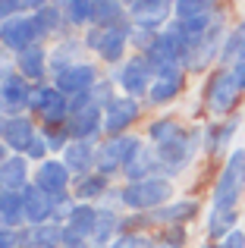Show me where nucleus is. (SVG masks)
I'll use <instances>...</instances> for the list:
<instances>
[{
    "label": "nucleus",
    "instance_id": "obj_18",
    "mask_svg": "<svg viewBox=\"0 0 245 248\" xmlns=\"http://www.w3.org/2000/svg\"><path fill=\"white\" fill-rule=\"evenodd\" d=\"M82 50H85V44H82V38H76V35H66V38H60V41H54V47H47L50 79H57V76L66 73L69 66H76V63L85 60Z\"/></svg>",
    "mask_w": 245,
    "mask_h": 248
},
{
    "label": "nucleus",
    "instance_id": "obj_1",
    "mask_svg": "<svg viewBox=\"0 0 245 248\" xmlns=\"http://www.w3.org/2000/svg\"><path fill=\"white\" fill-rule=\"evenodd\" d=\"M245 195V148H233L223 160L220 173L214 179L211 192V207L220 211H239V201Z\"/></svg>",
    "mask_w": 245,
    "mask_h": 248
},
{
    "label": "nucleus",
    "instance_id": "obj_53",
    "mask_svg": "<svg viewBox=\"0 0 245 248\" xmlns=\"http://www.w3.org/2000/svg\"><path fill=\"white\" fill-rule=\"evenodd\" d=\"M54 248H57V245H54Z\"/></svg>",
    "mask_w": 245,
    "mask_h": 248
},
{
    "label": "nucleus",
    "instance_id": "obj_10",
    "mask_svg": "<svg viewBox=\"0 0 245 248\" xmlns=\"http://www.w3.org/2000/svg\"><path fill=\"white\" fill-rule=\"evenodd\" d=\"M141 116V101L126 94H117L104 107V139H117V135H129V129L138 123Z\"/></svg>",
    "mask_w": 245,
    "mask_h": 248
},
{
    "label": "nucleus",
    "instance_id": "obj_23",
    "mask_svg": "<svg viewBox=\"0 0 245 248\" xmlns=\"http://www.w3.org/2000/svg\"><path fill=\"white\" fill-rule=\"evenodd\" d=\"M31 160L25 154H10L0 164V192H22L25 186H31Z\"/></svg>",
    "mask_w": 245,
    "mask_h": 248
},
{
    "label": "nucleus",
    "instance_id": "obj_15",
    "mask_svg": "<svg viewBox=\"0 0 245 248\" xmlns=\"http://www.w3.org/2000/svg\"><path fill=\"white\" fill-rule=\"evenodd\" d=\"M185 79H189V73H185L183 66L164 69V73H157V79H154V85H151V91H148L145 101L151 104V107H167V104H173L179 94H183Z\"/></svg>",
    "mask_w": 245,
    "mask_h": 248
},
{
    "label": "nucleus",
    "instance_id": "obj_13",
    "mask_svg": "<svg viewBox=\"0 0 245 248\" xmlns=\"http://www.w3.org/2000/svg\"><path fill=\"white\" fill-rule=\"evenodd\" d=\"M126 10L135 29L164 31L173 22V3H167V0H132V3H126Z\"/></svg>",
    "mask_w": 245,
    "mask_h": 248
},
{
    "label": "nucleus",
    "instance_id": "obj_32",
    "mask_svg": "<svg viewBox=\"0 0 245 248\" xmlns=\"http://www.w3.org/2000/svg\"><path fill=\"white\" fill-rule=\"evenodd\" d=\"M239 226V211H220L211 207L208 211V242H220Z\"/></svg>",
    "mask_w": 245,
    "mask_h": 248
},
{
    "label": "nucleus",
    "instance_id": "obj_51",
    "mask_svg": "<svg viewBox=\"0 0 245 248\" xmlns=\"http://www.w3.org/2000/svg\"><path fill=\"white\" fill-rule=\"evenodd\" d=\"M198 248H220V245H217V242H201Z\"/></svg>",
    "mask_w": 245,
    "mask_h": 248
},
{
    "label": "nucleus",
    "instance_id": "obj_7",
    "mask_svg": "<svg viewBox=\"0 0 245 248\" xmlns=\"http://www.w3.org/2000/svg\"><path fill=\"white\" fill-rule=\"evenodd\" d=\"M29 113L38 116L41 126H66V120H69V97L63 94V91H57L50 82L35 85Z\"/></svg>",
    "mask_w": 245,
    "mask_h": 248
},
{
    "label": "nucleus",
    "instance_id": "obj_12",
    "mask_svg": "<svg viewBox=\"0 0 245 248\" xmlns=\"http://www.w3.org/2000/svg\"><path fill=\"white\" fill-rule=\"evenodd\" d=\"M98 82H101V69H98L94 60H82V63H76V66H69L66 73H60L57 79H50V85H54L57 91H63L69 101L79 97V94H88Z\"/></svg>",
    "mask_w": 245,
    "mask_h": 248
},
{
    "label": "nucleus",
    "instance_id": "obj_22",
    "mask_svg": "<svg viewBox=\"0 0 245 248\" xmlns=\"http://www.w3.org/2000/svg\"><path fill=\"white\" fill-rule=\"evenodd\" d=\"M35 25H38V35H41V41L44 38H66L69 35V25H66V19H63V10H60V3H44V0H35Z\"/></svg>",
    "mask_w": 245,
    "mask_h": 248
},
{
    "label": "nucleus",
    "instance_id": "obj_3",
    "mask_svg": "<svg viewBox=\"0 0 245 248\" xmlns=\"http://www.w3.org/2000/svg\"><path fill=\"white\" fill-rule=\"evenodd\" d=\"M242 94L245 91L233 82V73L217 66L214 73H208V82H204V110L211 113V120L236 116V107H239Z\"/></svg>",
    "mask_w": 245,
    "mask_h": 248
},
{
    "label": "nucleus",
    "instance_id": "obj_46",
    "mask_svg": "<svg viewBox=\"0 0 245 248\" xmlns=\"http://www.w3.org/2000/svg\"><path fill=\"white\" fill-rule=\"evenodd\" d=\"M230 73H233V82L245 91V60H239L236 66H230Z\"/></svg>",
    "mask_w": 245,
    "mask_h": 248
},
{
    "label": "nucleus",
    "instance_id": "obj_20",
    "mask_svg": "<svg viewBox=\"0 0 245 248\" xmlns=\"http://www.w3.org/2000/svg\"><path fill=\"white\" fill-rule=\"evenodd\" d=\"M22 207H25V226L54 223V198L47 192H41L35 182L22 188Z\"/></svg>",
    "mask_w": 245,
    "mask_h": 248
},
{
    "label": "nucleus",
    "instance_id": "obj_5",
    "mask_svg": "<svg viewBox=\"0 0 245 248\" xmlns=\"http://www.w3.org/2000/svg\"><path fill=\"white\" fill-rule=\"evenodd\" d=\"M198 148H204V129H189V135L173 145H164V148H154L157 151V160H160V176L173 179V176L185 173L195 160Z\"/></svg>",
    "mask_w": 245,
    "mask_h": 248
},
{
    "label": "nucleus",
    "instance_id": "obj_42",
    "mask_svg": "<svg viewBox=\"0 0 245 248\" xmlns=\"http://www.w3.org/2000/svg\"><path fill=\"white\" fill-rule=\"evenodd\" d=\"M101 41H104V29H85V35H82V44H85V50H92V54H98L101 50Z\"/></svg>",
    "mask_w": 245,
    "mask_h": 248
},
{
    "label": "nucleus",
    "instance_id": "obj_35",
    "mask_svg": "<svg viewBox=\"0 0 245 248\" xmlns=\"http://www.w3.org/2000/svg\"><path fill=\"white\" fill-rule=\"evenodd\" d=\"M0 226H3V230H22V226H25L22 192H3V207H0Z\"/></svg>",
    "mask_w": 245,
    "mask_h": 248
},
{
    "label": "nucleus",
    "instance_id": "obj_45",
    "mask_svg": "<svg viewBox=\"0 0 245 248\" xmlns=\"http://www.w3.org/2000/svg\"><path fill=\"white\" fill-rule=\"evenodd\" d=\"M60 248H92V242H85V239H76V236H69V232H66V226H63Z\"/></svg>",
    "mask_w": 245,
    "mask_h": 248
},
{
    "label": "nucleus",
    "instance_id": "obj_27",
    "mask_svg": "<svg viewBox=\"0 0 245 248\" xmlns=\"http://www.w3.org/2000/svg\"><path fill=\"white\" fill-rule=\"evenodd\" d=\"M122 176H126V182H141V179H151V176H160L157 151L145 141V145L132 154V160L122 167Z\"/></svg>",
    "mask_w": 245,
    "mask_h": 248
},
{
    "label": "nucleus",
    "instance_id": "obj_30",
    "mask_svg": "<svg viewBox=\"0 0 245 248\" xmlns=\"http://www.w3.org/2000/svg\"><path fill=\"white\" fill-rule=\"evenodd\" d=\"M94 223H98V204H79V207L73 211V217H69L63 226H66V232H69V236L92 242Z\"/></svg>",
    "mask_w": 245,
    "mask_h": 248
},
{
    "label": "nucleus",
    "instance_id": "obj_14",
    "mask_svg": "<svg viewBox=\"0 0 245 248\" xmlns=\"http://www.w3.org/2000/svg\"><path fill=\"white\" fill-rule=\"evenodd\" d=\"M73 179L76 176L66 170L60 157H50L44 160V164L35 167V176H31V182H35L41 192H47L50 198H63V195H73Z\"/></svg>",
    "mask_w": 245,
    "mask_h": 248
},
{
    "label": "nucleus",
    "instance_id": "obj_19",
    "mask_svg": "<svg viewBox=\"0 0 245 248\" xmlns=\"http://www.w3.org/2000/svg\"><path fill=\"white\" fill-rule=\"evenodd\" d=\"M239 132V116H227V120H211L204 126V154L220 157V154L233 151V135Z\"/></svg>",
    "mask_w": 245,
    "mask_h": 248
},
{
    "label": "nucleus",
    "instance_id": "obj_33",
    "mask_svg": "<svg viewBox=\"0 0 245 248\" xmlns=\"http://www.w3.org/2000/svg\"><path fill=\"white\" fill-rule=\"evenodd\" d=\"M217 13L214 0H176L173 3V22H195Z\"/></svg>",
    "mask_w": 245,
    "mask_h": 248
},
{
    "label": "nucleus",
    "instance_id": "obj_25",
    "mask_svg": "<svg viewBox=\"0 0 245 248\" xmlns=\"http://www.w3.org/2000/svg\"><path fill=\"white\" fill-rule=\"evenodd\" d=\"M198 201L195 198H183V201H170L167 207H160V211L148 214V223L154 226H185L192 217L198 214Z\"/></svg>",
    "mask_w": 245,
    "mask_h": 248
},
{
    "label": "nucleus",
    "instance_id": "obj_44",
    "mask_svg": "<svg viewBox=\"0 0 245 248\" xmlns=\"http://www.w3.org/2000/svg\"><path fill=\"white\" fill-rule=\"evenodd\" d=\"M19 230H3L0 226V248H19Z\"/></svg>",
    "mask_w": 245,
    "mask_h": 248
},
{
    "label": "nucleus",
    "instance_id": "obj_31",
    "mask_svg": "<svg viewBox=\"0 0 245 248\" xmlns=\"http://www.w3.org/2000/svg\"><path fill=\"white\" fill-rule=\"evenodd\" d=\"M126 19H129L126 3H120V0H94V19H92L94 29H113V25L126 22Z\"/></svg>",
    "mask_w": 245,
    "mask_h": 248
},
{
    "label": "nucleus",
    "instance_id": "obj_40",
    "mask_svg": "<svg viewBox=\"0 0 245 248\" xmlns=\"http://www.w3.org/2000/svg\"><path fill=\"white\" fill-rule=\"evenodd\" d=\"M157 38V31H148V29H135L132 25V38H129V47H135V54H145L151 47V41Z\"/></svg>",
    "mask_w": 245,
    "mask_h": 248
},
{
    "label": "nucleus",
    "instance_id": "obj_47",
    "mask_svg": "<svg viewBox=\"0 0 245 248\" xmlns=\"http://www.w3.org/2000/svg\"><path fill=\"white\" fill-rule=\"evenodd\" d=\"M236 31H239V38H242V54H239V60H245V19L236 22Z\"/></svg>",
    "mask_w": 245,
    "mask_h": 248
},
{
    "label": "nucleus",
    "instance_id": "obj_8",
    "mask_svg": "<svg viewBox=\"0 0 245 248\" xmlns=\"http://www.w3.org/2000/svg\"><path fill=\"white\" fill-rule=\"evenodd\" d=\"M31 44H41V35H38V25L31 13H22V16H13L6 22H0V50L16 57L25 47H31Z\"/></svg>",
    "mask_w": 245,
    "mask_h": 248
},
{
    "label": "nucleus",
    "instance_id": "obj_50",
    "mask_svg": "<svg viewBox=\"0 0 245 248\" xmlns=\"http://www.w3.org/2000/svg\"><path fill=\"white\" fill-rule=\"evenodd\" d=\"M154 248H173L170 242H164V239H154Z\"/></svg>",
    "mask_w": 245,
    "mask_h": 248
},
{
    "label": "nucleus",
    "instance_id": "obj_37",
    "mask_svg": "<svg viewBox=\"0 0 245 248\" xmlns=\"http://www.w3.org/2000/svg\"><path fill=\"white\" fill-rule=\"evenodd\" d=\"M88 97H92V104H94V107H101V110H104L107 104H110L113 97H117V85H113L110 79H101V82L94 85L92 91H88Z\"/></svg>",
    "mask_w": 245,
    "mask_h": 248
},
{
    "label": "nucleus",
    "instance_id": "obj_2",
    "mask_svg": "<svg viewBox=\"0 0 245 248\" xmlns=\"http://www.w3.org/2000/svg\"><path fill=\"white\" fill-rule=\"evenodd\" d=\"M173 201V179L167 176H151L141 182H126L122 186V211L129 214H154Z\"/></svg>",
    "mask_w": 245,
    "mask_h": 248
},
{
    "label": "nucleus",
    "instance_id": "obj_49",
    "mask_svg": "<svg viewBox=\"0 0 245 248\" xmlns=\"http://www.w3.org/2000/svg\"><path fill=\"white\" fill-rule=\"evenodd\" d=\"M3 132H6V116L0 113V141H3Z\"/></svg>",
    "mask_w": 245,
    "mask_h": 248
},
{
    "label": "nucleus",
    "instance_id": "obj_41",
    "mask_svg": "<svg viewBox=\"0 0 245 248\" xmlns=\"http://www.w3.org/2000/svg\"><path fill=\"white\" fill-rule=\"evenodd\" d=\"M160 239L170 242L173 248H183L185 245V226H164V230H160Z\"/></svg>",
    "mask_w": 245,
    "mask_h": 248
},
{
    "label": "nucleus",
    "instance_id": "obj_52",
    "mask_svg": "<svg viewBox=\"0 0 245 248\" xmlns=\"http://www.w3.org/2000/svg\"><path fill=\"white\" fill-rule=\"evenodd\" d=\"M0 207H3V192H0Z\"/></svg>",
    "mask_w": 245,
    "mask_h": 248
},
{
    "label": "nucleus",
    "instance_id": "obj_29",
    "mask_svg": "<svg viewBox=\"0 0 245 248\" xmlns=\"http://www.w3.org/2000/svg\"><path fill=\"white\" fill-rule=\"evenodd\" d=\"M110 179L101 173H88V176H76L73 179V198L79 204H101L107 192H110Z\"/></svg>",
    "mask_w": 245,
    "mask_h": 248
},
{
    "label": "nucleus",
    "instance_id": "obj_26",
    "mask_svg": "<svg viewBox=\"0 0 245 248\" xmlns=\"http://www.w3.org/2000/svg\"><path fill=\"white\" fill-rule=\"evenodd\" d=\"M94 157H98V145H92V141H69L66 151L60 154V160L73 176L94 173Z\"/></svg>",
    "mask_w": 245,
    "mask_h": 248
},
{
    "label": "nucleus",
    "instance_id": "obj_36",
    "mask_svg": "<svg viewBox=\"0 0 245 248\" xmlns=\"http://www.w3.org/2000/svg\"><path fill=\"white\" fill-rule=\"evenodd\" d=\"M41 135H44V141H47L50 154H63L66 151V145H69L66 126H41Z\"/></svg>",
    "mask_w": 245,
    "mask_h": 248
},
{
    "label": "nucleus",
    "instance_id": "obj_38",
    "mask_svg": "<svg viewBox=\"0 0 245 248\" xmlns=\"http://www.w3.org/2000/svg\"><path fill=\"white\" fill-rule=\"evenodd\" d=\"M107 248H154V239L145 232H122L120 239H113Z\"/></svg>",
    "mask_w": 245,
    "mask_h": 248
},
{
    "label": "nucleus",
    "instance_id": "obj_48",
    "mask_svg": "<svg viewBox=\"0 0 245 248\" xmlns=\"http://www.w3.org/2000/svg\"><path fill=\"white\" fill-rule=\"evenodd\" d=\"M6 157H10V151H6V145H3V141H0V164H3Z\"/></svg>",
    "mask_w": 245,
    "mask_h": 248
},
{
    "label": "nucleus",
    "instance_id": "obj_4",
    "mask_svg": "<svg viewBox=\"0 0 245 248\" xmlns=\"http://www.w3.org/2000/svg\"><path fill=\"white\" fill-rule=\"evenodd\" d=\"M154 79H157V73H154V66L145 60L141 54H132L126 57V63L117 69H110V82L117 85L126 97H135V101H141V97H148V91H151Z\"/></svg>",
    "mask_w": 245,
    "mask_h": 248
},
{
    "label": "nucleus",
    "instance_id": "obj_6",
    "mask_svg": "<svg viewBox=\"0 0 245 248\" xmlns=\"http://www.w3.org/2000/svg\"><path fill=\"white\" fill-rule=\"evenodd\" d=\"M145 145V141L138 139V135H117V139H104L98 145V157H94V173L107 176V179H113L117 173H122V167L132 160V154L138 151V148Z\"/></svg>",
    "mask_w": 245,
    "mask_h": 248
},
{
    "label": "nucleus",
    "instance_id": "obj_24",
    "mask_svg": "<svg viewBox=\"0 0 245 248\" xmlns=\"http://www.w3.org/2000/svg\"><path fill=\"white\" fill-rule=\"evenodd\" d=\"M126 232V217L113 207H98V223L92 232V248H107L113 239H120Z\"/></svg>",
    "mask_w": 245,
    "mask_h": 248
},
{
    "label": "nucleus",
    "instance_id": "obj_28",
    "mask_svg": "<svg viewBox=\"0 0 245 248\" xmlns=\"http://www.w3.org/2000/svg\"><path fill=\"white\" fill-rule=\"evenodd\" d=\"M145 135H148V145H151V148H164V145H173V141L185 139L189 129H185L176 116H157V120L148 123Z\"/></svg>",
    "mask_w": 245,
    "mask_h": 248
},
{
    "label": "nucleus",
    "instance_id": "obj_9",
    "mask_svg": "<svg viewBox=\"0 0 245 248\" xmlns=\"http://www.w3.org/2000/svg\"><path fill=\"white\" fill-rule=\"evenodd\" d=\"M31 91H35V85L22 79L16 69L10 76H3L0 79V113L6 120L10 116H25L31 110Z\"/></svg>",
    "mask_w": 245,
    "mask_h": 248
},
{
    "label": "nucleus",
    "instance_id": "obj_11",
    "mask_svg": "<svg viewBox=\"0 0 245 248\" xmlns=\"http://www.w3.org/2000/svg\"><path fill=\"white\" fill-rule=\"evenodd\" d=\"M66 132H69V141L101 145L104 141V110L94 107V104H85V107L73 110L66 120Z\"/></svg>",
    "mask_w": 245,
    "mask_h": 248
},
{
    "label": "nucleus",
    "instance_id": "obj_43",
    "mask_svg": "<svg viewBox=\"0 0 245 248\" xmlns=\"http://www.w3.org/2000/svg\"><path fill=\"white\" fill-rule=\"evenodd\" d=\"M217 245H220V248H245V230H242V226H236V230L230 232L227 239H220Z\"/></svg>",
    "mask_w": 245,
    "mask_h": 248
},
{
    "label": "nucleus",
    "instance_id": "obj_16",
    "mask_svg": "<svg viewBox=\"0 0 245 248\" xmlns=\"http://www.w3.org/2000/svg\"><path fill=\"white\" fill-rule=\"evenodd\" d=\"M129 38H132V22H120L113 29H104V41H101V63H107L110 69H117L126 63V50H129Z\"/></svg>",
    "mask_w": 245,
    "mask_h": 248
},
{
    "label": "nucleus",
    "instance_id": "obj_17",
    "mask_svg": "<svg viewBox=\"0 0 245 248\" xmlns=\"http://www.w3.org/2000/svg\"><path fill=\"white\" fill-rule=\"evenodd\" d=\"M41 135V126L35 123V116H10L6 120V132H3V145L10 154H25L31 148V141Z\"/></svg>",
    "mask_w": 245,
    "mask_h": 248
},
{
    "label": "nucleus",
    "instance_id": "obj_21",
    "mask_svg": "<svg viewBox=\"0 0 245 248\" xmlns=\"http://www.w3.org/2000/svg\"><path fill=\"white\" fill-rule=\"evenodd\" d=\"M13 63H16V73L22 76V79H29L31 85H44V79L50 76V69H47V47H44V44L25 47L22 54L13 57Z\"/></svg>",
    "mask_w": 245,
    "mask_h": 248
},
{
    "label": "nucleus",
    "instance_id": "obj_39",
    "mask_svg": "<svg viewBox=\"0 0 245 248\" xmlns=\"http://www.w3.org/2000/svg\"><path fill=\"white\" fill-rule=\"evenodd\" d=\"M79 207V201L73 198V195H63V198H54V223H66L69 217H73V211Z\"/></svg>",
    "mask_w": 245,
    "mask_h": 248
},
{
    "label": "nucleus",
    "instance_id": "obj_34",
    "mask_svg": "<svg viewBox=\"0 0 245 248\" xmlns=\"http://www.w3.org/2000/svg\"><path fill=\"white\" fill-rule=\"evenodd\" d=\"M60 10H63V19H66L69 29H92L94 0H63Z\"/></svg>",
    "mask_w": 245,
    "mask_h": 248
}]
</instances>
